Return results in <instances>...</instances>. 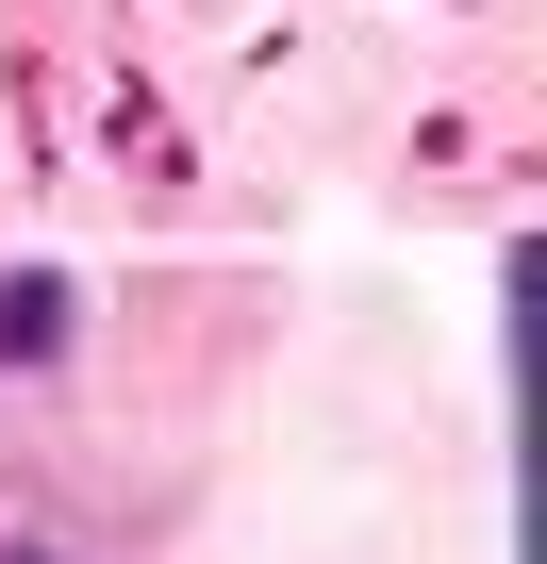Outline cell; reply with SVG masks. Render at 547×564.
<instances>
[{"label":"cell","mask_w":547,"mask_h":564,"mask_svg":"<svg viewBox=\"0 0 547 564\" xmlns=\"http://www.w3.org/2000/svg\"><path fill=\"white\" fill-rule=\"evenodd\" d=\"M0 564H51V547H0Z\"/></svg>","instance_id":"2"},{"label":"cell","mask_w":547,"mask_h":564,"mask_svg":"<svg viewBox=\"0 0 547 564\" xmlns=\"http://www.w3.org/2000/svg\"><path fill=\"white\" fill-rule=\"evenodd\" d=\"M0 349H67V300H51V282H0Z\"/></svg>","instance_id":"1"}]
</instances>
